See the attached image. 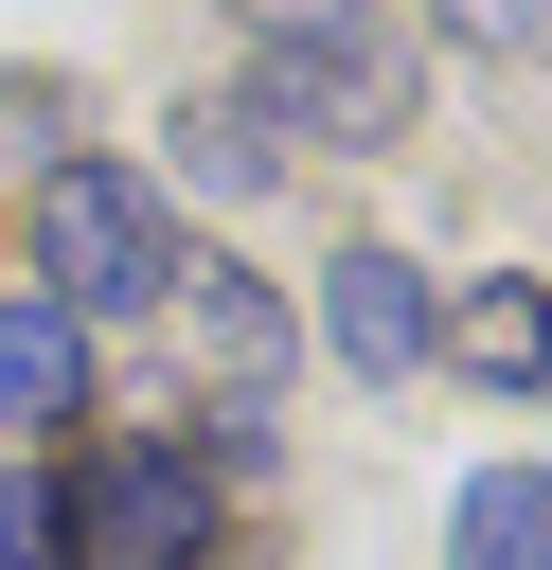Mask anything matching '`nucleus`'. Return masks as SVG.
<instances>
[{
    "label": "nucleus",
    "instance_id": "obj_1",
    "mask_svg": "<svg viewBox=\"0 0 552 570\" xmlns=\"http://www.w3.org/2000/svg\"><path fill=\"white\" fill-rule=\"evenodd\" d=\"M231 36H249V107L303 142H410L427 107V53L392 0H231Z\"/></svg>",
    "mask_w": 552,
    "mask_h": 570
},
{
    "label": "nucleus",
    "instance_id": "obj_2",
    "mask_svg": "<svg viewBox=\"0 0 552 570\" xmlns=\"http://www.w3.org/2000/svg\"><path fill=\"white\" fill-rule=\"evenodd\" d=\"M196 534H214V463L160 445V428L89 445L71 499H53V552H71V570H196Z\"/></svg>",
    "mask_w": 552,
    "mask_h": 570
},
{
    "label": "nucleus",
    "instance_id": "obj_3",
    "mask_svg": "<svg viewBox=\"0 0 552 570\" xmlns=\"http://www.w3.org/2000/svg\"><path fill=\"white\" fill-rule=\"evenodd\" d=\"M36 267H53V303L89 321V303H160V285H178V232H160V196H142L125 160H53V178H36Z\"/></svg>",
    "mask_w": 552,
    "mask_h": 570
},
{
    "label": "nucleus",
    "instance_id": "obj_4",
    "mask_svg": "<svg viewBox=\"0 0 552 570\" xmlns=\"http://www.w3.org/2000/svg\"><path fill=\"white\" fill-rule=\"evenodd\" d=\"M321 356H338L356 392H392V374L427 356V267H410V249H338V267H321Z\"/></svg>",
    "mask_w": 552,
    "mask_h": 570
},
{
    "label": "nucleus",
    "instance_id": "obj_5",
    "mask_svg": "<svg viewBox=\"0 0 552 570\" xmlns=\"http://www.w3.org/2000/svg\"><path fill=\"white\" fill-rule=\"evenodd\" d=\"M160 303L196 321V374L231 392V428H267V392H285V303H267V285L231 267V249H214V267H178Z\"/></svg>",
    "mask_w": 552,
    "mask_h": 570
},
{
    "label": "nucleus",
    "instance_id": "obj_6",
    "mask_svg": "<svg viewBox=\"0 0 552 570\" xmlns=\"http://www.w3.org/2000/svg\"><path fill=\"white\" fill-rule=\"evenodd\" d=\"M427 338H445L481 392H552V303H534V285H463V303H427Z\"/></svg>",
    "mask_w": 552,
    "mask_h": 570
},
{
    "label": "nucleus",
    "instance_id": "obj_7",
    "mask_svg": "<svg viewBox=\"0 0 552 570\" xmlns=\"http://www.w3.org/2000/svg\"><path fill=\"white\" fill-rule=\"evenodd\" d=\"M89 392V321L71 303H0V428H53Z\"/></svg>",
    "mask_w": 552,
    "mask_h": 570
},
{
    "label": "nucleus",
    "instance_id": "obj_8",
    "mask_svg": "<svg viewBox=\"0 0 552 570\" xmlns=\"http://www.w3.org/2000/svg\"><path fill=\"white\" fill-rule=\"evenodd\" d=\"M445 552H463V570H552V481H534V463H481L463 517H445Z\"/></svg>",
    "mask_w": 552,
    "mask_h": 570
},
{
    "label": "nucleus",
    "instance_id": "obj_9",
    "mask_svg": "<svg viewBox=\"0 0 552 570\" xmlns=\"http://www.w3.org/2000/svg\"><path fill=\"white\" fill-rule=\"evenodd\" d=\"M178 178H196V196H267V178H285L267 107H178Z\"/></svg>",
    "mask_w": 552,
    "mask_h": 570
},
{
    "label": "nucleus",
    "instance_id": "obj_10",
    "mask_svg": "<svg viewBox=\"0 0 552 570\" xmlns=\"http://www.w3.org/2000/svg\"><path fill=\"white\" fill-rule=\"evenodd\" d=\"M534 18L552 0H445V36H481V53H534Z\"/></svg>",
    "mask_w": 552,
    "mask_h": 570
},
{
    "label": "nucleus",
    "instance_id": "obj_11",
    "mask_svg": "<svg viewBox=\"0 0 552 570\" xmlns=\"http://www.w3.org/2000/svg\"><path fill=\"white\" fill-rule=\"evenodd\" d=\"M36 552H53V499H36L18 463H0V570H36Z\"/></svg>",
    "mask_w": 552,
    "mask_h": 570
}]
</instances>
